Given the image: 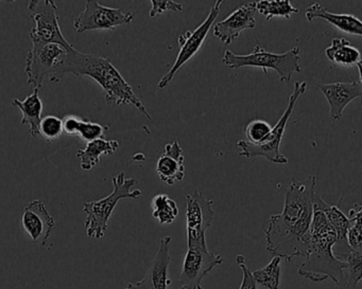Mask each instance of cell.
<instances>
[{"label": "cell", "mask_w": 362, "mask_h": 289, "mask_svg": "<svg viewBox=\"0 0 362 289\" xmlns=\"http://www.w3.org/2000/svg\"><path fill=\"white\" fill-rule=\"evenodd\" d=\"M186 230L188 248H207L206 230L213 223V200L207 199L202 192L194 190L186 196Z\"/></svg>", "instance_id": "cell-10"}, {"label": "cell", "mask_w": 362, "mask_h": 289, "mask_svg": "<svg viewBox=\"0 0 362 289\" xmlns=\"http://www.w3.org/2000/svg\"><path fill=\"white\" fill-rule=\"evenodd\" d=\"M119 147L117 140H107V139H97L90 141L86 144V149L77 152V157L81 161V168L83 171H90L100 161L103 155H111L115 153Z\"/></svg>", "instance_id": "cell-21"}, {"label": "cell", "mask_w": 362, "mask_h": 289, "mask_svg": "<svg viewBox=\"0 0 362 289\" xmlns=\"http://www.w3.org/2000/svg\"><path fill=\"white\" fill-rule=\"evenodd\" d=\"M67 73L79 75V77L88 75L92 78L105 90L107 102L113 103L117 106L132 105L146 118L152 119L145 105L133 90L132 86L120 75L119 71L112 64L109 58L82 54L76 49L71 54Z\"/></svg>", "instance_id": "cell-3"}, {"label": "cell", "mask_w": 362, "mask_h": 289, "mask_svg": "<svg viewBox=\"0 0 362 289\" xmlns=\"http://www.w3.org/2000/svg\"><path fill=\"white\" fill-rule=\"evenodd\" d=\"M272 126L264 120H254L247 124L245 130V138L252 144H259L270 135Z\"/></svg>", "instance_id": "cell-30"}, {"label": "cell", "mask_w": 362, "mask_h": 289, "mask_svg": "<svg viewBox=\"0 0 362 289\" xmlns=\"http://www.w3.org/2000/svg\"><path fill=\"white\" fill-rule=\"evenodd\" d=\"M185 157L183 149L177 139L165 145V151L158 158L156 172L163 183L168 185H175L183 180L185 176Z\"/></svg>", "instance_id": "cell-18"}, {"label": "cell", "mask_w": 362, "mask_h": 289, "mask_svg": "<svg viewBox=\"0 0 362 289\" xmlns=\"http://www.w3.org/2000/svg\"><path fill=\"white\" fill-rule=\"evenodd\" d=\"M315 192L317 177L303 181L292 179L286 191L283 212L271 215L264 225L267 251L273 257L291 262L306 254Z\"/></svg>", "instance_id": "cell-1"}, {"label": "cell", "mask_w": 362, "mask_h": 289, "mask_svg": "<svg viewBox=\"0 0 362 289\" xmlns=\"http://www.w3.org/2000/svg\"><path fill=\"white\" fill-rule=\"evenodd\" d=\"M256 12V1L241 6L226 20L214 25V37L224 45H230L238 39L241 32L255 28Z\"/></svg>", "instance_id": "cell-14"}, {"label": "cell", "mask_w": 362, "mask_h": 289, "mask_svg": "<svg viewBox=\"0 0 362 289\" xmlns=\"http://www.w3.org/2000/svg\"><path fill=\"white\" fill-rule=\"evenodd\" d=\"M300 60V49L298 47L292 48L285 54H273L266 51L260 45H257L252 54L243 56L226 50L222 62L228 68L234 70H238L243 67H254L262 68L264 73H267L269 69H272L279 73L281 82L289 83L294 73H300L302 71Z\"/></svg>", "instance_id": "cell-6"}, {"label": "cell", "mask_w": 362, "mask_h": 289, "mask_svg": "<svg viewBox=\"0 0 362 289\" xmlns=\"http://www.w3.org/2000/svg\"><path fill=\"white\" fill-rule=\"evenodd\" d=\"M349 229H347V244L354 251L362 249V208L355 204L349 212Z\"/></svg>", "instance_id": "cell-27"}, {"label": "cell", "mask_w": 362, "mask_h": 289, "mask_svg": "<svg viewBox=\"0 0 362 289\" xmlns=\"http://www.w3.org/2000/svg\"><path fill=\"white\" fill-rule=\"evenodd\" d=\"M320 90L323 92L329 105L330 118L332 121H339L342 118L345 107L362 96L361 80L351 83L319 84Z\"/></svg>", "instance_id": "cell-16"}, {"label": "cell", "mask_w": 362, "mask_h": 289, "mask_svg": "<svg viewBox=\"0 0 362 289\" xmlns=\"http://www.w3.org/2000/svg\"><path fill=\"white\" fill-rule=\"evenodd\" d=\"M63 121L56 116H47L41 120L40 135L44 137L48 143L58 140L63 134Z\"/></svg>", "instance_id": "cell-29"}, {"label": "cell", "mask_w": 362, "mask_h": 289, "mask_svg": "<svg viewBox=\"0 0 362 289\" xmlns=\"http://www.w3.org/2000/svg\"><path fill=\"white\" fill-rule=\"evenodd\" d=\"M107 130H109V126H103L96 122H90L88 120L79 118L76 136L79 137L84 142L88 143L90 141L103 138Z\"/></svg>", "instance_id": "cell-28"}, {"label": "cell", "mask_w": 362, "mask_h": 289, "mask_svg": "<svg viewBox=\"0 0 362 289\" xmlns=\"http://www.w3.org/2000/svg\"><path fill=\"white\" fill-rule=\"evenodd\" d=\"M256 11L264 16L267 20L273 18L290 20L292 14H298L300 10L294 8L289 0H260L256 1Z\"/></svg>", "instance_id": "cell-24"}, {"label": "cell", "mask_w": 362, "mask_h": 289, "mask_svg": "<svg viewBox=\"0 0 362 289\" xmlns=\"http://www.w3.org/2000/svg\"><path fill=\"white\" fill-rule=\"evenodd\" d=\"M306 82H296L294 84V90L290 96L286 111H284L277 123L273 126L272 130L267 137L266 140L259 144H252L247 141L239 140L237 142V147L240 149L239 155L247 158V159H251L253 157H262L272 164H287V157L281 153V139H283L288 121L293 113L294 106H296L298 98L306 92Z\"/></svg>", "instance_id": "cell-7"}, {"label": "cell", "mask_w": 362, "mask_h": 289, "mask_svg": "<svg viewBox=\"0 0 362 289\" xmlns=\"http://www.w3.org/2000/svg\"><path fill=\"white\" fill-rule=\"evenodd\" d=\"M0 81H1V79H0Z\"/></svg>", "instance_id": "cell-33"}, {"label": "cell", "mask_w": 362, "mask_h": 289, "mask_svg": "<svg viewBox=\"0 0 362 289\" xmlns=\"http://www.w3.org/2000/svg\"><path fill=\"white\" fill-rule=\"evenodd\" d=\"M113 192L107 197L96 202H86L83 211L86 214V234L90 238H103L107 230V223L113 214L116 206L122 199L132 198L137 199L141 197L143 192L141 190H132L137 183L135 178H126L124 172L119 173L112 178Z\"/></svg>", "instance_id": "cell-5"}, {"label": "cell", "mask_w": 362, "mask_h": 289, "mask_svg": "<svg viewBox=\"0 0 362 289\" xmlns=\"http://www.w3.org/2000/svg\"><path fill=\"white\" fill-rule=\"evenodd\" d=\"M343 262L346 263V267L343 269L342 281L338 289H359L362 278V253L351 250Z\"/></svg>", "instance_id": "cell-23"}, {"label": "cell", "mask_w": 362, "mask_h": 289, "mask_svg": "<svg viewBox=\"0 0 362 289\" xmlns=\"http://www.w3.org/2000/svg\"><path fill=\"white\" fill-rule=\"evenodd\" d=\"M313 206L319 208L325 214L328 223L336 231L337 242L332 248V251H334V257L343 262V259L351 251L349 244H347L349 217L338 207L328 204L317 192H315V198H313Z\"/></svg>", "instance_id": "cell-17"}, {"label": "cell", "mask_w": 362, "mask_h": 289, "mask_svg": "<svg viewBox=\"0 0 362 289\" xmlns=\"http://www.w3.org/2000/svg\"><path fill=\"white\" fill-rule=\"evenodd\" d=\"M222 263V255L214 254L207 248H188L180 274V289H203V278Z\"/></svg>", "instance_id": "cell-12"}, {"label": "cell", "mask_w": 362, "mask_h": 289, "mask_svg": "<svg viewBox=\"0 0 362 289\" xmlns=\"http://www.w3.org/2000/svg\"><path fill=\"white\" fill-rule=\"evenodd\" d=\"M235 261L238 264L243 273V282H241L239 289H257V283L254 280L251 270L245 264V257L243 255L238 254L235 257Z\"/></svg>", "instance_id": "cell-32"}, {"label": "cell", "mask_w": 362, "mask_h": 289, "mask_svg": "<svg viewBox=\"0 0 362 289\" xmlns=\"http://www.w3.org/2000/svg\"><path fill=\"white\" fill-rule=\"evenodd\" d=\"M41 289H44V288H41Z\"/></svg>", "instance_id": "cell-34"}, {"label": "cell", "mask_w": 362, "mask_h": 289, "mask_svg": "<svg viewBox=\"0 0 362 289\" xmlns=\"http://www.w3.org/2000/svg\"><path fill=\"white\" fill-rule=\"evenodd\" d=\"M152 215L160 225L173 223L179 215V208L175 200L166 194H158L152 199Z\"/></svg>", "instance_id": "cell-25"}, {"label": "cell", "mask_w": 362, "mask_h": 289, "mask_svg": "<svg viewBox=\"0 0 362 289\" xmlns=\"http://www.w3.org/2000/svg\"><path fill=\"white\" fill-rule=\"evenodd\" d=\"M12 106L18 107L22 111L23 125L28 124L30 126L31 136H40V124H41L42 113H43V103L40 98V90L35 88L33 94L27 97L24 101H20L18 99L12 100Z\"/></svg>", "instance_id": "cell-20"}, {"label": "cell", "mask_w": 362, "mask_h": 289, "mask_svg": "<svg viewBox=\"0 0 362 289\" xmlns=\"http://www.w3.org/2000/svg\"><path fill=\"white\" fill-rule=\"evenodd\" d=\"M170 242V236L160 240L158 253L148 268L147 273L139 282L129 283L124 289H168L171 284L168 272L171 262Z\"/></svg>", "instance_id": "cell-13"}, {"label": "cell", "mask_w": 362, "mask_h": 289, "mask_svg": "<svg viewBox=\"0 0 362 289\" xmlns=\"http://www.w3.org/2000/svg\"><path fill=\"white\" fill-rule=\"evenodd\" d=\"M337 233L328 223L325 214L313 206V219L308 233V248L304 263L298 267V273L311 282L321 283L332 280L337 286L342 281L345 262L334 257V248Z\"/></svg>", "instance_id": "cell-2"}, {"label": "cell", "mask_w": 362, "mask_h": 289, "mask_svg": "<svg viewBox=\"0 0 362 289\" xmlns=\"http://www.w3.org/2000/svg\"><path fill=\"white\" fill-rule=\"evenodd\" d=\"M222 0L215 1L211 9L209 10V16L205 18L204 22L196 28L194 31H187L185 35L179 37V44L181 46L179 54H177L175 62L173 63L170 70L164 75L158 82V88L164 90L168 87L169 84L175 79V75L179 73L180 69L187 64L202 48L203 44L206 41L209 30L213 27L214 23L217 20L219 16L220 7H221Z\"/></svg>", "instance_id": "cell-9"}, {"label": "cell", "mask_w": 362, "mask_h": 289, "mask_svg": "<svg viewBox=\"0 0 362 289\" xmlns=\"http://www.w3.org/2000/svg\"><path fill=\"white\" fill-rule=\"evenodd\" d=\"M326 56L330 62L340 66L351 67L361 65V54L346 39H334L326 48Z\"/></svg>", "instance_id": "cell-22"}, {"label": "cell", "mask_w": 362, "mask_h": 289, "mask_svg": "<svg viewBox=\"0 0 362 289\" xmlns=\"http://www.w3.org/2000/svg\"><path fill=\"white\" fill-rule=\"evenodd\" d=\"M151 11H150V18H156L165 12H182L183 11V5L180 3H175L173 0H151Z\"/></svg>", "instance_id": "cell-31"}, {"label": "cell", "mask_w": 362, "mask_h": 289, "mask_svg": "<svg viewBox=\"0 0 362 289\" xmlns=\"http://www.w3.org/2000/svg\"><path fill=\"white\" fill-rule=\"evenodd\" d=\"M31 18L35 23L31 29L33 43L59 44L69 50L75 49L65 39L59 23L58 7L52 0H31L28 3Z\"/></svg>", "instance_id": "cell-8"}, {"label": "cell", "mask_w": 362, "mask_h": 289, "mask_svg": "<svg viewBox=\"0 0 362 289\" xmlns=\"http://www.w3.org/2000/svg\"><path fill=\"white\" fill-rule=\"evenodd\" d=\"M23 227L33 242L45 246L54 230V217L49 214L42 200H33L27 204L22 219Z\"/></svg>", "instance_id": "cell-15"}, {"label": "cell", "mask_w": 362, "mask_h": 289, "mask_svg": "<svg viewBox=\"0 0 362 289\" xmlns=\"http://www.w3.org/2000/svg\"><path fill=\"white\" fill-rule=\"evenodd\" d=\"M75 50L66 49L59 44L33 43L26 58L27 83L41 90L46 78L52 83L60 81L67 75Z\"/></svg>", "instance_id": "cell-4"}, {"label": "cell", "mask_w": 362, "mask_h": 289, "mask_svg": "<svg viewBox=\"0 0 362 289\" xmlns=\"http://www.w3.org/2000/svg\"><path fill=\"white\" fill-rule=\"evenodd\" d=\"M306 18L308 22H313L315 18H321L330 23L334 28L339 29L347 35L362 37V24L359 18L351 14H336L328 11L325 7L315 3L309 6L306 9Z\"/></svg>", "instance_id": "cell-19"}, {"label": "cell", "mask_w": 362, "mask_h": 289, "mask_svg": "<svg viewBox=\"0 0 362 289\" xmlns=\"http://www.w3.org/2000/svg\"><path fill=\"white\" fill-rule=\"evenodd\" d=\"M281 259L274 257L266 267L252 272L255 282L268 289H279L281 282Z\"/></svg>", "instance_id": "cell-26"}, {"label": "cell", "mask_w": 362, "mask_h": 289, "mask_svg": "<svg viewBox=\"0 0 362 289\" xmlns=\"http://www.w3.org/2000/svg\"><path fill=\"white\" fill-rule=\"evenodd\" d=\"M134 16L120 8L101 6L98 1H86L82 13L74 20V27L78 33L94 30H115L117 27L131 24Z\"/></svg>", "instance_id": "cell-11"}]
</instances>
